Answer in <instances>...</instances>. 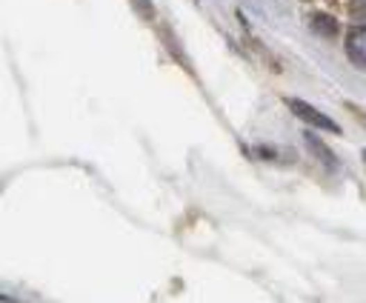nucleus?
Returning <instances> with one entry per match:
<instances>
[{
	"label": "nucleus",
	"instance_id": "f257e3e1",
	"mask_svg": "<svg viewBox=\"0 0 366 303\" xmlns=\"http://www.w3.org/2000/svg\"><path fill=\"white\" fill-rule=\"evenodd\" d=\"M286 106H289V112L292 114H298L301 118V123H309V126H315V129H326V132H340V126L329 118V114H324V112H318L315 106H309L306 101H298V98H286Z\"/></svg>",
	"mask_w": 366,
	"mask_h": 303
},
{
	"label": "nucleus",
	"instance_id": "f03ea898",
	"mask_svg": "<svg viewBox=\"0 0 366 303\" xmlns=\"http://www.w3.org/2000/svg\"><path fill=\"white\" fill-rule=\"evenodd\" d=\"M347 55L352 58V63L366 69V26H358L347 35Z\"/></svg>",
	"mask_w": 366,
	"mask_h": 303
},
{
	"label": "nucleus",
	"instance_id": "7ed1b4c3",
	"mask_svg": "<svg viewBox=\"0 0 366 303\" xmlns=\"http://www.w3.org/2000/svg\"><path fill=\"white\" fill-rule=\"evenodd\" d=\"M306 144H309V152H312L315 157H318V160H324L326 166H338V157L332 155V149H329L326 144H321L315 135H306Z\"/></svg>",
	"mask_w": 366,
	"mask_h": 303
},
{
	"label": "nucleus",
	"instance_id": "20e7f679",
	"mask_svg": "<svg viewBox=\"0 0 366 303\" xmlns=\"http://www.w3.org/2000/svg\"><path fill=\"white\" fill-rule=\"evenodd\" d=\"M312 29L318 32V35H326V37H332V35H338V20L332 17V15H312Z\"/></svg>",
	"mask_w": 366,
	"mask_h": 303
},
{
	"label": "nucleus",
	"instance_id": "39448f33",
	"mask_svg": "<svg viewBox=\"0 0 366 303\" xmlns=\"http://www.w3.org/2000/svg\"><path fill=\"white\" fill-rule=\"evenodd\" d=\"M132 6H135V12H138L140 17H146V20H152V17H155L152 0H132Z\"/></svg>",
	"mask_w": 366,
	"mask_h": 303
},
{
	"label": "nucleus",
	"instance_id": "423d86ee",
	"mask_svg": "<svg viewBox=\"0 0 366 303\" xmlns=\"http://www.w3.org/2000/svg\"><path fill=\"white\" fill-rule=\"evenodd\" d=\"M349 15L355 20H366V0H349Z\"/></svg>",
	"mask_w": 366,
	"mask_h": 303
},
{
	"label": "nucleus",
	"instance_id": "0eeeda50",
	"mask_svg": "<svg viewBox=\"0 0 366 303\" xmlns=\"http://www.w3.org/2000/svg\"><path fill=\"white\" fill-rule=\"evenodd\" d=\"M363 160H366V152H363Z\"/></svg>",
	"mask_w": 366,
	"mask_h": 303
}]
</instances>
